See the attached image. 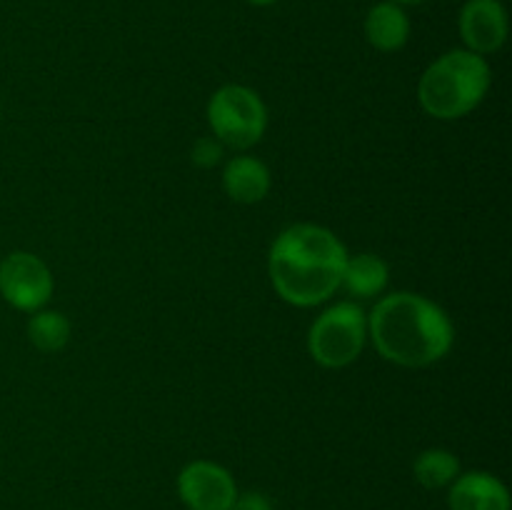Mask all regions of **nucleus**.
<instances>
[{"instance_id":"6e6552de","label":"nucleus","mask_w":512,"mask_h":510,"mask_svg":"<svg viewBox=\"0 0 512 510\" xmlns=\"http://www.w3.org/2000/svg\"><path fill=\"white\" fill-rule=\"evenodd\" d=\"M465 50L478 55L498 53L508 40V13L500 0H468L458 18Z\"/></svg>"},{"instance_id":"4468645a","label":"nucleus","mask_w":512,"mask_h":510,"mask_svg":"<svg viewBox=\"0 0 512 510\" xmlns=\"http://www.w3.org/2000/svg\"><path fill=\"white\" fill-rule=\"evenodd\" d=\"M28 338L40 353H58L70 340V320L58 310H35L28 320Z\"/></svg>"},{"instance_id":"0eeeda50","label":"nucleus","mask_w":512,"mask_h":510,"mask_svg":"<svg viewBox=\"0 0 512 510\" xmlns=\"http://www.w3.org/2000/svg\"><path fill=\"white\" fill-rule=\"evenodd\" d=\"M238 493L230 470L213 460H193L178 475V495L188 510H230Z\"/></svg>"},{"instance_id":"39448f33","label":"nucleus","mask_w":512,"mask_h":510,"mask_svg":"<svg viewBox=\"0 0 512 510\" xmlns=\"http://www.w3.org/2000/svg\"><path fill=\"white\" fill-rule=\"evenodd\" d=\"M208 125L225 148L248 150L268 130V108L253 88L230 83L210 95Z\"/></svg>"},{"instance_id":"a211bd4d","label":"nucleus","mask_w":512,"mask_h":510,"mask_svg":"<svg viewBox=\"0 0 512 510\" xmlns=\"http://www.w3.org/2000/svg\"><path fill=\"white\" fill-rule=\"evenodd\" d=\"M390 3H395V5H420V3H425V0H390Z\"/></svg>"},{"instance_id":"dca6fc26","label":"nucleus","mask_w":512,"mask_h":510,"mask_svg":"<svg viewBox=\"0 0 512 510\" xmlns=\"http://www.w3.org/2000/svg\"><path fill=\"white\" fill-rule=\"evenodd\" d=\"M230 510H273V503L265 493H258V490H245V493H238L233 508Z\"/></svg>"},{"instance_id":"20e7f679","label":"nucleus","mask_w":512,"mask_h":510,"mask_svg":"<svg viewBox=\"0 0 512 510\" xmlns=\"http://www.w3.org/2000/svg\"><path fill=\"white\" fill-rule=\"evenodd\" d=\"M368 340V315L353 300L330 305L308 330V353L330 370L348 368L360 358Z\"/></svg>"},{"instance_id":"2eb2a0df","label":"nucleus","mask_w":512,"mask_h":510,"mask_svg":"<svg viewBox=\"0 0 512 510\" xmlns=\"http://www.w3.org/2000/svg\"><path fill=\"white\" fill-rule=\"evenodd\" d=\"M223 155H225V145L220 143L215 135L198 138L195 140L193 150H190V158H193V163L198 165V168H213V165H218L220 160H223Z\"/></svg>"},{"instance_id":"423d86ee","label":"nucleus","mask_w":512,"mask_h":510,"mask_svg":"<svg viewBox=\"0 0 512 510\" xmlns=\"http://www.w3.org/2000/svg\"><path fill=\"white\" fill-rule=\"evenodd\" d=\"M53 273L38 255L28 250H13L0 263V295L8 305L23 313L43 310L53 295Z\"/></svg>"},{"instance_id":"9d476101","label":"nucleus","mask_w":512,"mask_h":510,"mask_svg":"<svg viewBox=\"0 0 512 510\" xmlns=\"http://www.w3.org/2000/svg\"><path fill=\"white\" fill-rule=\"evenodd\" d=\"M270 185H273V178H270L268 165L253 155H235L233 160L225 163L223 188L233 203H260V200L268 198Z\"/></svg>"},{"instance_id":"f03ea898","label":"nucleus","mask_w":512,"mask_h":510,"mask_svg":"<svg viewBox=\"0 0 512 510\" xmlns=\"http://www.w3.org/2000/svg\"><path fill=\"white\" fill-rule=\"evenodd\" d=\"M368 338L375 350L400 368H428L450 353L453 320L438 303L418 293H390L368 315Z\"/></svg>"},{"instance_id":"f3484780","label":"nucleus","mask_w":512,"mask_h":510,"mask_svg":"<svg viewBox=\"0 0 512 510\" xmlns=\"http://www.w3.org/2000/svg\"><path fill=\"white\" fill-rule=\"evenodd\" d=\"M245 3L258 5V8H265V5H273V3H278V0H245Z\"/></svg>"},{"instance_id":"f8f14e48","label":"nucleus","mask_w":512,"mask_h":510,"mask_svg":"<svg viewBox=\"0 0 512 510\" xmlns=\"http://www.w3.org/2000/svg\"><path fill=\"white\" fill-rule=\"evenodd\" d=\"M390 280V268L380 255L373 253H358L345 260L343 280H340V288L348 290L353 298L358 300H370L383 295V290L388 288Z\"/></svg>"},{"instance_id":"f257e3e1","label":"nucleus","mask_w":512,"mask_h":510,"mask_svg":"<svg viewBox=\"0 0 512 510\" xmlns=\"http://www.w3.org/2000/svg\"><path fill=\"white\" fill-rule=\"evenodd\" d=\"M345 260L348 250L333 230L295 223L275 238L268 253V275L285 303L313 308L340 290Z\"/></svg>"},{"instance_id":"1a4fd4ad","label":"nucleus","mask_w":512,"mask_h":510,"mask_svg":"<svg viewBox=\"0 0 512 510\" xmlns=\"http://www.w3.org/2000/svg\"><path fill=\"white\" fill-rule=\"evenodd\" d=\"M450 510H510V493L500 478L485 470L460 473L448 485Z\"/></svg>"},{"instance_id":"9b49d317","label":"nucleus","mask_w":512,"mask_h":510,"mask_svg":"<svg viewBox=\"0 0 512 510\" xmlns=\"http://www.w3.org/2000/svg\"><path fill=\"white\" fill-rule=\"evenodd\" d=\"M365 38L380 53H395L410 40V18L403 5L390 0L373 5L365 15Z\"/></svg>"},{"instance_id":"7ed1b4c3","label":"nucleus","mask_w":512,"mask_h":510,"mask_svg":"<svg viewBox=\"0 0 512 510\" xmlns=\"http://www.w3.org/2000/svg\"><path fill=\"white\" fill-rule=\"evenodd\" d=\"M493 73L483 55L450 50L425 68L418 83V100L435 120H460L473 113L488 95Z\"/></svg>"},{"instance_id":"ddd939ff","label":"nucleus","mask_w":512,"mask_h":510,"mask_svg":"<svg viewBox=\"0 0 512 510\" xmlns=\"http://www.w3.org/2000/svg\"><path fill=\"white\" fill-rule=\"evenodd\" d=\"M413 475L423 488L440 490L448 488L455 478L460 475V460L455 458L450 450L443 448H430L415 458Z\"/></svg>"}]
</instances>
